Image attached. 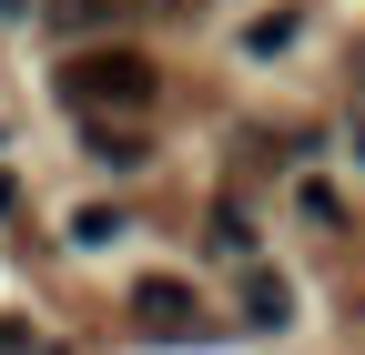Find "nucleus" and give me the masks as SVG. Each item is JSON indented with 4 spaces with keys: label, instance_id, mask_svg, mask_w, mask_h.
Segmentation results:
<instances>
[{
    "label": "nucleus",
    "instance_id": "nucleus-1",
    "mask_svg": "<svg viewBox=\"0 0 365 355\" xmlns=\"http://www.w3.org/2000/svg\"><path fill=\"white\" fill-rule=\"evenodd\" d=\"M153 92H163V71L132 41H91V51L61 61V102H81V112H143Z\"/></svg>",
    "mask_w": 365,
    "mask_h": 355
},
{
    "label": "nucleus",
    "instance_id": "nucleus-2",
    "mask_svg": "<svg viewBox=\"0 0 365 355\" xmlns=\"http://www.w3.org/2000/svg\"><path fill=\"white\" fill-rule=\"evenodd\" d=\"M132 315H143L153 335H182V325H193V284H173V274H143V284H132Z\"/></svg>",
    "mask_w": 365,
    "mask_h": 355
},
{
    "label": "nucleus",
    "instance_id": "nucleus-3",
    "mask_svg": "<svg viewBox=\"0 0 365 355\" xmlns=\"http://www.w3.org/2000/svg\"><path fill=\"white\" fill-rule=\"evenodd\" d=\"M91 163L132 173V163H153V153H143V132H112V122H91Z\"/></svg>",
    "mask_w": 365,
    "mask_h": 355
},
{
    "label": "nucleus",
    "instance_id": "nucleus-4",
    "mask_svg": "<svg viewBox=\"0 0 365 355\" xmlns=\"http://www.w3.org/2000/svg\"><path fill=\"white\" fill-rule=\"evenodd\" d=\"M244 315H254V325H284V274H254V284H244Z\"/></svg>",
    "mask_w": 365,
    "mask_h": 355
}]
</instances>
